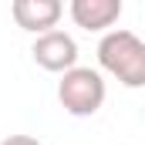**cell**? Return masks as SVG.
Masks as SVG:
<instances>
[{"label": "cell", "mask_w": 145, "mask_h": 145, "mask_svg": "<svg viewBox=\"0 0 145 145\" xmlns=\"http://www.w3.org/2000/svg\"><path fill=\"white\" fill-rule=\"evenodd\" d=\"M0 145H40V142H37L34 135H7Z\"/></svg>", "instance_id": "6"}, {"label": "cell", "mask_w": 145, "mask_h": 145, "mask_svg": "<svg viewBox=\"0 0 145 145\" xmlns=\"http://www.w3.org/2000/svg\"><path fill=\"white\" fill-rule=\"evenodd\" d=\"M68 14L84 31H105L121 17V0H71Z\"/></svg>", "instance_id": "5"}, {"label": "cell", "mask_w": 145, "mask_h": 145, "mask_svg": "<svg viewBox=\"0 0 145 145\" xmlns=\"http://www.w3.org/2000/svg\"><path fill=\"white\" fill-rule=\"evenodd\" d=\"M57 101L74 118H88L105 105V78L95 68H71L61 74Z\"/></svg>", "instance_id": "2"}, {"label": "cell", "mask_w": 145, "mask_h": 145, "mask_svg": "<svg viewBox=\"0 0 145 145\" xmlns=\"http://www.w3.org/2000/svg\"><path fill=\"white\" fill-rule=\"evenodd\" d=\"M98 64L125 88L145 84V44L132 31H108L98 44Z\"/></svg>", "instance_id": "1"}, {"label": "cell", "mask_w": 145, "mask_h": 145, "mask_svg": "<svg viewBox=\"0 0 145 145\" xmlns=\"http://www.w3.org/2000/svg\"><path fill=\"white\" fill-rule=\"evenodd\" d=\"M31 54L44 71H54V74H64L71 68H78V40L71 34H64V31L40 34L34 40V47H31Z\"/></svg>", "instance_id": "3"}, {"label": "cell", "mask_w": 145, "mask_h": 145, "mask_svg": "<svg viewBox=\"0 0 145 145\" xmlns=\"http://www.w3.org/2000/svg\"><path fill=\"white\" fill-rule=\"evenodd\" d=\"M10 14H14V20H17L20 31L40 37V34H47V31L57 27L64 7H61L57 0H14Z\"/></svg>", "instance_id": "4"}]
</instances>
